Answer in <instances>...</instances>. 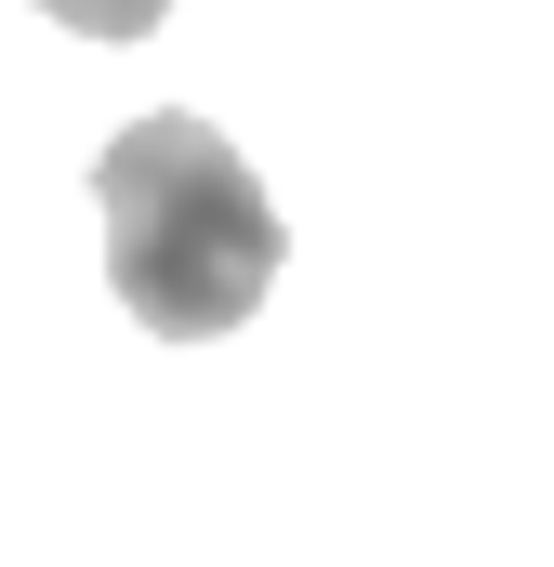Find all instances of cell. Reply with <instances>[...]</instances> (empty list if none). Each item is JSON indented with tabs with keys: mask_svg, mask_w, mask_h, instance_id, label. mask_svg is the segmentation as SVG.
Returning a JSON list of instances; mask_svg holds the SVG:
<instances>
[{
	"mask_svg": "<svg viewBox=\"0 0 554 567\" xmlns=\"http://www.w3.org/2000/svg\"><path fill=\"white\" fill-rule=\"evenodd\" d=\"M93 198H106V278H120V303H133L158 343L238 330V317L277 290V265H290L252 158L212 133V120H185V106L106 133Z\"/></svg>",
	"mask_w": 554,
	"mask_h": 567,
	"instance_id": "6da1fadb",
	"label": "cell"
},
{
	"mask_svg": "<svg viewBox=\"0 0 554 567\" xmlns=\"http://www.w3.org/2000/svg\"><path fill=\"white\" fill-rule=\"evenodd\" d=\"M40 13H53V27H80V40H145L172 0H40Z\"/></svg>",
	"mask_w": 554,
	"mask_h": 567,
	"instance_id": "7a4b0ae2",
	"label": "cell"
}]
</instances>
